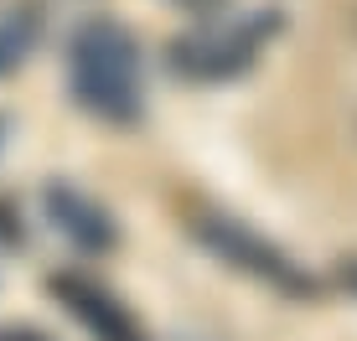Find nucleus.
Instances as JSON below:
<instances>
[{"label":"nucleus","instance_id":"nucleus-2","mask_svg":"<svg viewBox=\"0 0 357 341\" xmlns=\"http://www.w3.org/2000/svg\"><path fill=\"white\" fill-rule=\"evenodd\" d=\"M280 31H285V16L275 6L238 10V16H207L197 26H187L181 36H171L166 57H171V72L187 83H233L259 63L264 47Z\"/></svg>","mask_w":357,"mask_h":341},{"label":"nucleus","instance_id":"nucleus-3","mask_svg":"<svg viewBox=\"0 0 357 341\" xmlns=\"http://www.w3.org/2000/svg\"><path fill=\"white\" fill-rule=\"evenodd\" d=\"M187 233L202 243L218 264L249 274L254 285L275 290V295H285V300H316L321 295V285H316V274L305 269V264H295L275 238L254 233V228L243 223V217H233V212H192Z\"/></svg>","mask_w":357,"mask_h":341},{"label":"nucleus","instance_id":"nucleus-7","mask_svg":"<svg viewBox=\"0 0 357 341\" xmlns=\"http://www.w3.org/2000/svg\"><path fill=\"white\" fill-rule=\"evenodd\" d=\"M0 243H6V248H21V243H26V228H21V212L10 202H0Z\"/></svg>","mask_w":357,"mask_h":341},{"label":"nucleus","instance_id":"nucleus-10","mask_svg":"<svg viewBox=\"0 0 357 341\" xmlns=\"http://www.w3.org/2000/svg\"><path fill=\"white\" fill-rule=\"evenodd\" d=\"M171 6H187V10H202V16H207V10H218L223 0H171Z\"/></svg>","mask_w":357,"mask_h":341},{"label":"nucleus","instance_id":"nucleus-6","mask_svg":"<svg viewBox=\"0 0 357 341\" xmlns=\"http://www.w3.org/2000/svg\"><path fill=\"white\" fill-rule=\"evenodd\" d=\"M36 36H42V6H36V0L10 6L6 16H0V78H6V72H16V68L31 57Z\"/></svg>","mask_w":357,"mask_h":341},{"label":"nucleus","instance_id":"nucleus-11","mask_svg":"<svg viewBox=\"0 0 357 341\" xmlns=\"http://www.w3.org/2000/svg\"><path fill=\"white\" fill-rule=\"evenodd\" d=\"M0 145H6V119H0Z\"/></svg>","mask_w":357,"mask_h":341},{"label":"nucleus","instance_id":"nucleus-5","mask_svg":"<svg viewBox=\"0 0 357 341\" xmlns=\"http://www.w3.org/2000/svg\"><path fill=\"white\" fill-rule=\"evenodd\" d=\"M42 207H47L52 228L73 243V248H83V253H109V248L119 243L114 217H109L104 207L89 197V191L68 187V181H52V187L42 191Z\"/></svg>","mask_w":357,"mask_h":341},{"label":"nucleus","instance_id":"nucleus-1","mask_svg":"<svg viewBox=\"0 0 357 341\" xmlns=\"http://www.w3.org/2000/svg\"><path fill=\"white\" fill-rule=\"evenodd\" d=\"M68 88L83 114L104 125H135L145 109V72L140 42L125 21L89 16L68 36Z\"/></svg>","mask_w":357,"mask_h":341},{"label":"nucleus","instance_id":"nucleus-8","mask_svg":"<svg viewBox=\"0 0 357 341\" xmlns=\"http://www.w3.org/2000/svg\"><path fill=\"white\" fill-rule=\"evenodd\" d=\"M0 341H52V336L36 326H0Z\"/></svg>","mask_w":357,"mask_h":341},{"label":"nucleus","instance_id":"nucleus-9","mask_svg":"<svg viewBox=\"0 0 357 341\" xmlns=\"http://www.w3.org/2000/svg\"><path fill=\"white\" fill-rule=\"evenodd\" d=\"M337 279H342V290H347V295H357V259H342Z\"/></svg>","mask_w":357,"mask_h":341},{"label":"nucleus","instance_id":"nucleus-4","mask_svg":"<svg viewBox=\"0 0 357 341\" xmlns=\"http://www.w3.org/2000/svg\"><path fill=\"white\" fill-rule=\"evenodd\" d=\"M47 290H52V300H57V306H63L93 341H151V331L135 321V310L114 295V290H104V285L89 279V274L63 269V274L47 279Z\"/></svg>","mask_w":357,"mask_h":341}]
</instances>
